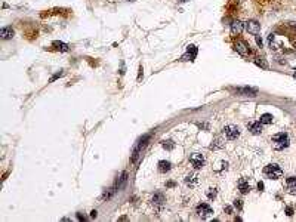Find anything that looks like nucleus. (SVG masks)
Masks as SVG:
<instances>
[{
    "mask_svg": "<svg viewBox=\"0 0 296 222\" xmlns=\"http://www.w3.org/2000/svg\"><path fill=\"white\" fill-rule=\"evenodd\" d=\"M289 147V136L287 133L281 132L272 136V148L274 150H284Z\"/></svg>",
    "mask_w": 296,
    "mask_h": 222,
    "instance_id": "1",
    "label": "nucleus"
},
{
    "mask_svg": "<svg viewBox=\"0 0 296 222\" xmlns=\"http://www.w3.org/2000/svg\"><path fill=\"white\" fill-rule=\"evenodd\" d=\"M263 173H265V176L270 178V179H280V178L283 176V170H281V167L277 166V164H268V166H265Z\"/></svg>",
    "mask_w": 296,
    "mask_h": 222,
    "instance_id": "2",
    "label": "nucleus"
},
{
    "mask_svg": "<svg viewBox=\"0 0 296 222\" xmlns=\"http://www.w3.org/2000/svg\"><path fill=\"white\" fill-rule=\"evenodd\" d=\"M195 212L197 215L200 216V218H209L212 213H213V210H212V207L209 205H206V203H202V205L197 206V209H195Z\"/></svg>",
    "mask_w": 296,
    "mask_h": 222,
    "instance_id": "3",
    "label": "nucleus"
},
{
    "mask_svg": "<svg viewBox=\"0 0 296 222\" xmlns=\"http://www.w3.org/2000/svg\"><path fill=\"white\" fill-rule=\"evenodd\" d=\"M224 133H225V136L228 138L229 141H234V139H237V138H238V135H240V130H238V128H237V126H234V124H229V126H225V129H224Z\"/></svg>",
    "mask_w": 296,
    "mask_h": 222,
    "instance_id": "4",
    "label": "nucleus"
},
{
    "mask_svg": "<svg viewBox=\"0 0 296 222\" xmlns=\"http://www.w3.org/2000/svg\"><path fill=\"white\" fill-rule=\"evenodd\" d=\"M190 163L194 166L195 169H202V167L204 166V157L202 155V154L194 153V154L190 155Z\"/></svg>",
    "mask_w": 296,
    "mask_h": 222,
    "instance_id": "5",
    "label": "nucleus"
},
{
    "mask_svg": "<svg viewBox=\"0 0 296 222\" xmlns=\"http://www.w3.org/2000/svg\"><path fill=\"white\" fill-rule=\"evenodd\" d=\"M246 30H247L249 33L256 36V34H259V31H261V24H259L258 21H255V19H250V21L246 22Z\"/></svg>",
    "mask_w": 296,
    "mask_h": 222,
    "instance_id": "6",
    "label": "nucleus"
},
{
    "mask_svg": "<svg viewBox=\"0 0 296 222\" xmlns=\"http://www.w3.org/2000/svg\"><path fill=\"white\" fill-rule=\"evenodd\" d=\"M236 51L238 52L240 55L246 56V55H249L250 49H249V46L246 44V42H243V40H238V42H236Z\"/></svg>",
    "mask_w": 296,
    "mask_h": 222,
    "instance_id": "7",
    "label": "nucleus"
},
{
    "mask_svg": "<svg viewBox=\"0 0 296 222\" xmlns=\"http://www.w3.org/2000/svg\"><path fill=\"white\" fill-rule=\"evenodd\" d=\"M249 130L253 133V135H259L262 132V123L261 121H253L249 124Z\"/></svg>",
    "mask_w": 296,
    "mask_h": 222,
    "instance_id": "8",
    "label": "nucleus"
},
{
    "mask_svg": "<svg viewBox=\"0 0 296 222\" xmlns=\"http://www.w3.org/2000/svg\"><path fill=\"white\" fill-rule=\"evenodd\" d=\"M237 185H238V189H240L241 194H247V193L250 191V184H249L246 179H240Z\"/></svg>",
    "mask_w": 296,
    "mask_h": 222,
    "instance_id": "9",
    "label": "nucleus"
},
{
    "mask_svg": "<svg viewBox=\"0 0 296 222\" xmlns=\"http://www.w3.org/2000/svg\"><path fill=\"white\" fill-rule=\"evenodd\" d=\"M286 184H287V191L290 194H296V178L290 176L286 179Z\"/></svg>",
    "mask_w": 296,
    "mask_h": 222,
    "instance_id": "10",
    "label": "nucleus"
},
{
    "mask_svg": "<svg viewBox=\"0 0 296 222\" xmlns=\"http://www.w3.org/2000/svg\"><path fill=\"white\" fill-rule=\"evenodd\" d=\"M195 55H197V48H195V46H188V51H186V53L182 56V59L190 58V61H194Z\"/></svg>",
    "mask_w": 296,
    "mask_h": 222,
    "instance_id": "11",
    "label": "nucleus"
},
{
    "mask_svg": "<svg viewBox=\"0 0 296 222\" xmlns=\"http://www.w3.org/2000/svg\"><path fill=\"white\" fill-rule=\"evenodd\" d=\"M241 31H243V22L233 21V24H231V33H233V34H240Z\"/></svg>",
    "mask_w": 296,
    "mask_h": 222,
    "instance_id": "12",
    "label": "nucleus"
},
{
    "mask_svg": "<svg viewBox=\"0 0 296 222\" xmlns=\"http://www.w3.org/2000/svg\"><path fill=\"white\" fill-rule=\"evenodd\" d=\"M236 94H240V95H250V96H253V95L258 94V89H255V87H244V89H237Z\"/></svg>",
    "mask_w": 296,
    "mask_h": 222,
    "instance_id": "13",
    "label": "nucleus"
},
{
    "mask_svg": "<svg viewBox=\"0 0 296 222\" xmlns=\"http://www.w3.org/2000/svg\"><path fill=\"white\" fill-rule=\"evenodd\" d=\"M13 30L12 28H9V27H6V28H2V31H0V36H2V39H5V40H9V39H12L13 37Z\"/></svg>",
    "mask_w": 296,
    "mask_h": 222,
    "instance_id": "14",
    "label": "nucleus"
},
{
    "mask_svg": "<svg viewBox=\"0 0 296 222\" xmlns=\"http://www.w3.org/2000/svg\"><path fill=\"white\" fill-rule=\"evenodd\" d=\"M185 182H186V185H190V187H194L195 184L198 182V175H197V173L188 175V176L185 178Z\"/></svg>",
    "mask_w": 296,
    "mask_h": 222,
    "instance_id": "15",
    "label": "nucleus"
},
{
    "mask_svg": "<svg viewBox=\"0 0 296 222\" xmlns=\"http://www.w3.org/2000/svg\"><path fill=\"white\" fill-rule=\"evenodd\" d=\"M170 170V163L169 162H166V160H161V162H159V172H161V173H166V172H169Z\"/></svg>",
    "mask_w": 296,
    "mask_h": 222,
    "instance_id": "16",
    "label": "nucleus"
},
{
    "mask_svg": "<svg viewBox=\"0 0 296 222\" xmlns=\"http://www.w3.org/2000/svg\"><path fill=\"white\" fill-rule=\"evenodd\" d=\"M52 46H55L58 51L61 52H68L70 51V46H68L67 43H62V42H53L52 43Z\"/></svg>",
    "mask_w": 296,
    "mask_h": 222,
    "instance_id": "17",
    "label": "nucleus"
},
{
    "mask_svg": "<svg viewBox=\"0 0 296 222\" xmlns=\"http://www.w3.org/2000/svg\"><path fill=\"white\" fill-rule=\"evenodd\" d=\"M272 120H274V117H272V114H268V113H265V114H262L261 116V123L262 124H271L272 123Z\"/></svg>",
    "mask_w": 296,
    "mask_h": 222,
    "instance_id": "18",
    "label": "nucleus"
},
{
    "mask_svg": "<svg viewBox=\"0 0 296 222\" xmlns=\"http://www.w3.org/2000/svg\"><path fill=\"white\" fill-rule=\"evenodd\" d=\"M126 179H127V173H126V172H123V173H121V176H120V182L117 181V188H118V189L125 187V184H126Z\"/></svg>",
    "mask_w": 296,
    "mask_h": 222,
    "instance_id": "19",
    "label": "nucleus"
},
{
    "mask_svg": "<svg viewBox=\"0 0 296 222\" xmlns=\"http://www.w3.org/2000/svg\"><path fill=\"white\" fill-rule=\"evenodd\" d=\"M216 194H218V189H216V188H209V189L206 191V196H207V198H210V200H213V198L216 197Z\"/></svg>",
    "mask_w": 296,
    "mask_h": 222,
    "instance_id": "20",
    "label": "nucleus"
},
{
    "mask_svg": "<svg viewBox=\"0 0 296 222\" xmlns=\"http://www.w3.org/2000/svg\"><path fill=\"white\" fill-rule=\"evenodd\" d=\"M255 64H256L258 67H262V68H268V64L265 62V59H263V58H256V59H255Z\"/></svg>",
    "mask_w": 296,
    "mask_h": 222,
    "instance_id": "21",
    "label": "nucleus"
},
{
    "mask_svg": "<svg viewBox=\"0 0 296 222\" xmlns=\"http://www.w3.org/2000/svg\"><path fill=\"white\" fill-rule=\"evenodd\" d=\"M152 203H154V205H163V196H161V194H157V196H156V197H154V198H152Z\"/></svg>",
    "mask_w": 296,
    "mask_h": 222,
    "instance_id": "22",
    "label": "nucleus"
},
{
    "mask_svg": "<svg viewBox=\"0 0 296 222\" xmlns=\"http://www.w3.org/2000/svg\"><path fill=\"white\" fill-rule=\"evenodd\" d=\"M161 145L164 147L166 150H172V148L175 147V144H173L172 141H163V144H161Z\"/></svg>",
    "mask_w": 296,
    "mask_h": 222,
    "instance_id": "23",
    "label": "nucleus"
},
{
    "mask_svg": "<svg viewBox=\"0 0 296 222\" xmlns=\"http://www.w3.org/2000/svg\"><path fill=\"white\" fill-rule=\"evenodd\" d=\"M234 207L238 209V210H241V207H243V203H241V200H236L234 201Z\"/></svg>",
    "mask_w": 296,
    "mask_h": 222,
    "instance_id": "24",
    "label": "nucleus"
},
{
    "mask_svg": "<svg viewBox=\"0 0 296 222\" xmlns=\"http://www.w3.org/2000/svg\"><path fill=\"white\" fill-rule=\"evenodd\" d=\"M62 74H64L62 71H59V73H56V74H55V76H53V77H52V78H51V82H55V80H56V78H59V77L62 76Z\"/></svg>",
    "mask_w": 296,
    "mask_h": 222,
    "instance_id": "25",
    "label": "nucleus"
},
{
    "mask_svg": "<svg viewBox=\"0 0 296 222\" xmlns=\"http://www.w3.org/2000/svg\"><path fill=\"white\" fill-rule=\"evenodd\" d=\"M286 213H287L289 216H292V215H293V209H292V207H287V209H286Z\"/></svg>",
    "mask_w": 296,
    "mask_h": 222,
    "instance_id": "26",
    "label": "nucleus"
},
{
    "mask_svg": "<svg viewBox=\"0 0 296 222\" xmlns=\"http://www.w3.org/2000/svg\"><path fill=\"white\" fill-rule=\"evenodd\" d=\"M256 43H258L259 46H262V39H261V37H259L258 34H256Z\"/></svg>",
    "mask_w": 296,
    "mask_h": 222,
    "instance_id": "27",
    "label": "nucleus"
},
{
    "mask_svg": "<svg viewBox=\"0 0 296 222\" xmlns=\"http://www.w3.org/2000/svg\"><path fill=\"white\" fill-rule=\"evenodd\" d=\"M225 210H227V213H228V215L233 213V207H229V206H227V207H225Z\"/></svg>",
    "mask_w": 296,
    "mask_h": 222,
    "instance_id": "28",
    "label": "nucleus"
},
{
    "mask_svg": "<svg viewBox=\"0 0 296 222\" xmlns=\"http://www.w3.org/2000/svg\"><path fill=\"white\" fill-rule=\"evenodd\" d=\"M258 188L259 191H263V182H258Z\"/></svg>",
    "mask_w": 296,
    "mask_h": 222,
    "instance_id": "29",
    "label": "nucleus"
},
{
    "mask_svg": "<svg viewBox=\"0 0 296 222\" xmlns=\"http://www.w3.org/2000/svg\"><path fill=\"white\" fill-rule=\"evenodd\" d=\"M90 218H96V210H92V212H90Z\"/></svg>",
    "mask_w": 296,
    "mask_h": 222,
    "instance_id": "30",
    "label": "nucleus"
},
{
    "mask_svg": "<svg viewBox=\"0 0 296 222\" xmlns=\"http://www.w3.org/2000/svg\"><path fill=\"white\" fill-rule=\"evenodd\" d=\"M179 3H185V2H188V0H178Z\"/></svg>",
    "mask_w": 296,
    "mask_h": 222,
    "instance_id": "31",
    "label": "nucleus"
},
{
    "mask_svg": "<svg viewBox=\"0 0 296 222\" xmlns=\"http://www.w3.org/2000/svg\"><path fill=\"white\" fill-rule=\"evenodd\" d=\"M293 76H295V77H296V71H295V74H293Z\"/></svg>",
    "mask_w": 296,
    "mask_h": 222,
    "instance_id": "32",
    "label": "nucleus"
},
{
    "mask_svg": "<svg viewBox=\"0 0 296 222\" xmlns=\"http://www.w3.org/2000/svg\"><path fill=\"white\" fill-rule=\"evenodd\" d=\"M129 2H133V0H129Z\"/></svg>",
    "mask_w": 296,
    "mask_h": 222,
    "instance_id": "33",
    "label": "nucleus"
}]
</instances>
